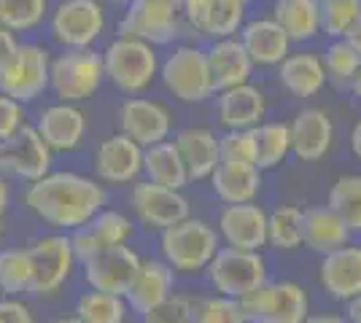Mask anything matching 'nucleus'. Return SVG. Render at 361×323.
<instances>
[{
	"mask_svg": "<svg viewBox=\"0 0 361 323\" xmlns=\"http://www.w3.org/2000/svg\"><path fill=\"white\" fill-rule=\"evenodd\" d=\"M49 323H84L75 312H71V315H60V318H54V321H49Z\"/></svg>",
	"mask_w": 361,
	"mask_h": 323,
	"instance_id": "nucleus-53",
	"label": "nucleus"
},
{
	"mask_svg": "<svg viewBox=\"0 0 361 323\" xmlns=\"http://www.w3.org/2000/svg\"><path fill=\"white\" fill-rule=\"evenodd\" d=\"M22 127H27L25 106L16 103L14 97H8V94H0V143L14 138Z\"/></svg>",
	"mask_w": 361,
	"mask_h": 323,
	"instance_id": "nucleus-44",
	"label": "nucleus"
},
{
	"mask_svg": "<svg viewBox=\"0 0 361 323\" xmlns=\"http://www.w3.org/2000/svg\"><path fill=\"white\" fill-rule=\"evenodd\" d=\"M159 51L146 41L116 35L103 51V68L106 78L124 94L146 92L159 78Z\"/></svg>",
	"mask_w": 361,
	"mask_h": 323,
	"instance_id": "nucleus-3",
	"label": "nucleus"
},
{
	"mask_svg": "<svg viewBox=\"0 0 361 323\" xmlns=\"http://www.w3.org/2000/svg\"><path fill=\"white\" fill-rule=\"evenodd\" d=\"M51 0H0V27L11 32H32L49 19Z\"/></svg>",
	"mask_w": 361,
	"mask_h": 323,
	"instance_id": "nucleus-38",
	"label": "nucleus"
},
{
	"mask_svg": "<svg viewBox=\"0 0 361 323\" xmlns=\"http://www.w3.org/2000/svg\"><path fill=\"white\" fill-rule=\"evenodd\" d=\"M350 243V229L343 224V218L326 205H318L305 210L302 221V246L313 253H331L334 248Z\"/></svg>",
	"mask_w": 361,
	"mask_h": 323,
	"instance_id": "nucleus-29",
	"label": "nucleus"
},
{
	"mask_svg": "<svg viewBox=\"0 0 361 323\" xmlns=\"http://www.w3.org/2000/svg\"><path fill=\"white\" fill-rule=\"evenodd\" d=\"M291 135V154L300 162H318L331 151L334 146V122L329 110L316 106H307L294 113L288 122Z\"/></svg>",
	"mask_w": 361,
	"mask_h": 323,
	"instance_id": "nucleus-18",
	"label": "nucleus"
},
{
	"mask_svg": "<svg viewBox=\"0 0 361 323\" xmlns=\"http://www.w3.org/2000/svg\"><path fill=\"white\" fill-rule=\"evenodd\" d=\"M3 232H6V221H3V215H0V237H3Z\"/></svg>",
	"mask_w": 361,
	"mask_h": 323,
	"instance_id": "nucleus-55",
	"label": "nucleus"
},
{
	"mask_svg": "<svg viewBox=\"0 0 361 323\" xmlns=\"http://www.w3.org/2000/svg\"><path fill=\"white\" fill-rule=\"evenodd\" d=\"M326 208L343 218L350 234H361V172H343L326 194Z\"/></svg>",
	"mask_w": 361,
	"mask_h": 323,
	"instance_id": "nucleus-33",
	"label": "nucleus"
},
{
	"mask_svg": "<svg viewBox=\"0 0 361 323\" xmlns=\"http://www.w3.org/2000/svg\"><path fill=\"white\" fill-rule=\"evenodd\" d=\"M8 205H11V186L6 175H0V215H6Z\"/></svg>",
	"mask_w": 361,
	"mask_h": 323,
	"instance_id": "nucleus-49",
	"label": "nucleus"
},
{
	"mask_svg": "<svg viewBox=\"0 0 361 323\" xmlns=\"http://www.w3.org/2000/svg\"><path fill=\"white\" fill-rule=\"evenodd\" d=\"M0 323H35V312L19 296H3L0 299Z\"/></svg>",
	"mask_w": 361,
	"mask_h": 323,
	"instance_id": "nucleus-45",
	"label": "nucleus"
},
{
	"mask_svg": "<svg viewBox=\"0 0 361 323\" xmlns=\"http://www.w3.org/2000/svg\"><path fill=\"white\" fill-rule=\"evenodd\" d=\"M205 54H208V68H211L216 92L232 89V87H240V84L251 81L254 62L248 57V51L243 49L238 35L213 41L211 46L205 49Z\"/></svg>",
	"mask_w": 361,
	"mask_h": 323,
	"instance_id": "nucleus-26",
	"label": "nucleus"
},
{
	"mask_svg": "<svg viewBox=\"0 0 361 323\" xmlns=\"http://www.w3.org/2000/svg\"><path fill=\"white\" fill-rule=\"evenodd\" d=\"M119 35L146 41L151 46H173L186 35L183 8L170 0H133L119 19Z\"/></svg>",
	"mask_w": 361,
	"mask_h": 323,
	"instance_id": "nucleus-6",
	"label": "nucleus"
},
{
	"mask_svg": "<svg viewBox=\"0 0 361 323\" xmlns=\"http://www.w3.org/2000/svg\"><path fill=\"white\" fill-rule=\"evenodd\" d=\"M130 208H133V213L137 215L140 224L159 232L192 215L189 213V200L183 197V191L151 184V181H135L133 184Z\"/></svg>",
	"mask_w": 361,
	"mask_h": 323,
	"instance_id": "nucleus-14",
	"label": "nucleus"
},
{
	"mask_svg": "<svg viewBox=\"0 0 361 323\" xmlns=\"http://www.w3.org/2000/svg\"><path fill=\"white\" fill-rule=\"evenodd\" d=\"M270 16L291 44H307L321 35V0H272Z\"/></svg>",
	"mask_w": 361,
	"mask_h": 323,
	"instance_id": "nucleus-31",
	"label": "nucleus"
},
{
	"mask_svg": "<svg viewBox=\"0 0 361 323\" xmlns=\"http://www.w3.org/2000/svg\"><path fill=\"white\" fill-rule=\"evenodd\" d=\"M359 16L361 0H321V32L329 41L345 38Z\"/></svg>",
	"mask_w": 361,
	"mask_h": 323,
	"instance_id": "nucleus-40",
	"label": "nucleus"
},
{
	"mask_svg": "<svg viewBox=\"0 0 361 323\" xmlns=\"http://www.w3.org/2000/svg\"><path fill=\"white\" fill-rule=\"evenodd\" d=\"M94 172L100 184H135L137 175L143 172V146H137L135 140L121 132L108 135L94 151Z\"/></svg>",
	"mask_w": 361,
	"mask_h": 323,
	"instance_id": "nucleus-19",
	"label": "nucleus"
},
{
	"mask_svg": "<svg viewBox=\"0 0 361 323\" xmlns=\"http://www.w3.org/2000/svg\"><path fill=\"white\" fill-rule=\"evenodd\" d=\"M345 41H348V44H350V46H353V49H356L359 54H361V16H359V22H356V25L350 27V32H348V35H345Z\"/></svg>",
	"mask_w": 361,
	"mask_h": 323,
	"instance_id": "nucleus-51",
	"label": "nucleus"
},
{
	"mask_svg": "<svg viewBox=\"0 0 361 323\" xmlns=\"http://www.w3.org/2000/svg\"><path fill=\"white\" fill-rule=\"evenodd\" d=\"M192 323H248L238 299H229L221 293L200 296L195 299V318Z\"/></svg>",
	"mask_w": 361,
	"mask_h": 323,
	"instance_id": "nucleus-41",
	"label": "nucleus"
},
{
	"mask_svg": "<svg viewBox=\"0 0 361 323\" xmlns=\"http://www.w3.org/2000/svg\"><path fill=\"white\" fill-rule=\"evenodd\" d=\"M173 122V110L151 97H127L119 108V132L143 148L170 140Z\"/></svg>",
	"mask_w": 361,
	"mask_h": 323,
	"instance_id": "nucleus-15",
	"label": "nucleus"
},
{
	"mask_svg": "<svg viewBox=\"0 0 361 323\" xmlns=\"http://www.w3.org/2000/svg\"><path fill=\"white\" fill-rule=\"evenodd\" d=\"M267 113V97L251 81L216 92V119L224 129H254Z\"/></svg>",
	"mask_w": 361,
	"mask_h": 323,
	"instance_id": "nucleus-24",
	"label": "nucleus"
},
{
	"mask_svg": "<svg viewBox=\"0 0 361 323\" xmlns=\"http://www.w3.org/2000/svg\"><path fill=\"white\" fill-rule=\"evenodd\" d=\"M302 221L305 210L300 205H278L272 213H267V246L286 253L302 248Z\"/></svg>",
	"mask_w": 361,
	"mask_h": 323,
	"instance_id": "nucleus-34",
	"label": "nucleus"
},
{
	"mask_svg": "<svg viewBox=\"0 0 361 323\" xmlns=\"http://www.w3.org/2000/svg\"><path fill=\"white\" fill-rule=\"evenodd\" d=\"M32 127L38 129V135L44 138V143L51 151H75L84 143V135L90 129V119H87L81 106L57 100L54 106H46L38 113Z\"/></svg>",
	"mask_w": 361,
	"mask_h": 323,
	"instance_id": "nucleus-20",
	"label": "nucleus"
},
{
	"mask_svg": "<svg viewBox=\"0 0 361 323\" xmlns=\"http://www.w3.org/2000/svg\"><path fill=\"white\" fill-rule=\"evenodd\" d=\"M143 175L151 184L178 189V191H183V186L189 184V172L183 167V159L173 140H162L143 148Z\"/></svg>",
	"mask_w": 361,
	"mask_h": 323,
	"instance_id": "nucleus-32",
	"label": "nucleus"
},
{
	"mask_svg": "<svg viewBox=\"0 0 361 323\" xmlns=\"http://www.w3.org/2000/svg\"><path fill=\"white\" fill-rule=\"evenodd\" d=\"M350 151L356 156V162H361V116L356 119L353 129H350Z\"/></svg>",
	"mask_w": 361,
	"mask_h": 323,
	"instance_id": "nucleus-50",
	"label": "nucleus"
},
{
	"mask_svg": "<svg viewBox=\"0 0 361 323\" xmlns=\"http://www.w3.org/2000/svg\"><path fill=\"white\" fill-rule=\"evenodd\" d=\"M219 248H221V237L216 227L205 218L189 215L159 232L162 262H167L173 267V272H180V275L205 272Z\"/></svg>",
	"mask_w": 361,
	"mask_h": 323,
	"instance_id": "nucleus-2",
	"label": "nucleus"
},
{
	"mask_svg": "<svg viewBox=\"0 0 361 323\" xmlns=\"http://www.w3.org/2000/svg\"><path fill=\"white\" fill-rule=\"evenodd\" d=\"M245 0H183L186 30L205 38H232L245 25Z\"/></svg>",
	"mask_w": 361,
	"mask_h": 323,
	"instance_id": "nucleus-16",
	"label": "nucleus"
},
{
	"mask_svg": "<svg viewBox=\"0 0 361 323\" xmlns=\"http://www.w3.org/2000/svg\"><path fill=\"white\" fill-rule=\"evenodd\" d=\"M205 272L213 291L238 302L267 283V262L262 251H243L229 246L219 248Z\"/></svg>",
	"mask_w": 361,
	"mask_h": 323,
	"instance_id": "nucleus-7",
	"label": "nucleus"
},
{
	"mask_svg": "<svg viewBox=\"0 0 361 323\" xmlns=\"http://www.w3.org/2000/svg\"><path fill=\"white\" fill-rule=\"evenodd\" d=\"M345 321L348 323H361V293L345 302Z\"/></svg>",
	"mask_w": 361,
	"mask_h": 323,
	"instance_id": "nucleus-48",
	"label": "nucleus"
},
{
	"mask_svg": "<svg viewBox=\"0 0 361 323\" xmlns=\"http://www.w3.org/2000/svg\"><path fill=\"white\" fill-rule=\"evenodd\" d=\"M49 70H51V51L41 44H19L14 60L0 70V94L14 97L16 103L27 106L49 92Z\"/></svg>",
	"mask_w": 361,
	"mask_h": 323,
	"instance_id": "nucleus-10",
	"label": "nucleus"
},
{
	"mask_svg": "<svg viewBox=\"0 0 361 323\" xmlns=\"http://www.w3.org/2000/svg\"><path fill=\"white\" fill-rule=\"evenodd\" d=\"M176 289V272L173 267L162 259H143L140 272H137L133 289L127 291V305L133 312L143 315L151 308H157L159 302H165Z\"/></svg>",
	"mask_w": 361,
	"mask_h": 323,
	"instance_id": "nucleus-27",
	"label": "nucleus"
},
{
	"mask_svg": "<svg viewBox=\"0 0 361 323\" xmlns=\"http://www.w3.org/2000/svg\"><path fill=\"white\" fill-rule=\"evenodd\" d=\"M211 181L213 194L224 205H243V202H256L262 191V170L251 165H226L219 162L213 170Z\"/></svg>",
	"mask_w": 361,
	"mask_h": 323,
	"instance_id": "nucleus-30",
	"label": "nucleus"
},
{
	"mask_svg": "<svg viewBox=\"0 0 361 323\" xmlns=\"http://www.w3.org/2000/svg\"><path fill=\"white\" fill-rule=\"evenodd\" d=\"M22 202L44 224L73 232L106 208L108 191L97 178L73 170H51L44 178L27 184Z\"/></svg>",
	"mask_w": 361,
	"mask_h": 323,
	"instance_id": "nucleus-1",
	"label": "nucleus"
},
{
	"mask_svg": "<svg viewBox=\"0 0 361 323\" xmlns=\"http://www.w3.org/2000/svg\"><path fill=\"white\" fill-rule=\"evenodd\" d=\"M348 89H350V92H353V97L361 103V68H359V73H356V78L350 81V87H348Z\"/></svg>",
	"mask_w": 361,
	"mask_h": 323,
	"instance_id": "nucleus-52",
	"label": "nucleus"
},
{
	"mask_svg": "<svg viewBox=\"0 0 361 323\" xmlns=\"http://www.w3.org/2000/svg\"><path fill=\"white\" fill-rule=\"evenodd\" d=\"M32 256V296H54L71 280L75 253L68 234H44L30 246Z\"/></svg>",
	"mask_w": 361,
	"mask_h": 323,
	"instance_id": "nucleus-11",
	"label": "nucleus"
},
{
	"mask_svg": "<svg viewBox=\"0 0 361 323\" xmlns=\"http://www.w3.org/2000/svg\"><path fill=\"white\" fill-rule=\"evenodd\" d=\"M19 38H16V32L6 30V27H0V70L8 65V62L14 60L16 49H19Z\"/></svg>",
	"mask_w": 361,
	"mask_h": 323,
	"instance_id": "nucleus-46",
	"label": "nucleus"
},
{
	"mask_svg": "<svg viewBox=\"0 0 361 323\" xmlns=\"http://www.w3.org/2000/svg\"><path fill=\"white\" fill-rule=\"evenodd\" d=\"M216 232L229 248L262 251L267 248V210L256 202L224 205V210L219 213Z\"/></svg>",
	"mask_w": 361,
	"mask_h": 323,
	"instance_id": "nucleus-21",
	"label": "nucleus"
},
{
	"mask_svg": "<svg viewBox=\"0 0 361 323\" xmlns=\"http://www.w3.org/2000/svg\"><path fill=\"white\" fill-rule=\"evenodd\" d=\"M173 143L183 159V167L189 172V184L208 181L221 162L219 159V135L211 127H183L176 132Z\"/></svg>",
	"mask_w": 361,
	"mask_h": 323,
	"instance_id": "nucleus-25",
	"label": "nucleus"
},
{
	"mask_svg": "<svg viewBox=\"0 0 361 323\" xmlns=\"http://www.w3.org/2000/svg\"><path fill=\"white\" fill-rule=\"evenodd\" d=\"M159 78L167 92L189 106H200L216 94L208 54L205 49L192 46V44H178L167 54L159 65Z\"/></svg>",
	"mask_w": 361,
	"mask_h": 323,
	"instance_id": "nucleus-5",
	"label": "nucleus"
},
{
	"mask_svg": "<svg viewBox=\"0 0 361 323\" xmlns=\"http://www.w3.org/2000/svg\"><path fill=\"white\" fill-rule=\"evenodd\" d=\"M278 84L286 89L291 97H316L329 81L324 62L316 51H291L286 60L278 65Z\"/></svg>",
	"mask_w": 361,
	"mask_h": 323,
	"instance_id": "nucleus-28",
	"label": "nucleus"
},
{
	"mask_svg": "<svg viewBox=\"0 0 361 323\" xmlns=\"http://www.w3.org/2000/svg\"><path fill=\"white\" fill-rule=\"evenodd\" d=\"M73 312L84 323H124L130 315V305L124 296L90 289L75 299Z\"/></svg>",
	"mask_w": 361,
	"mask_h": 323,
	"instance_id": "nucleus-36",
	"label": "nucleus"
},
{
	"mask_svg": "<svg viewBox=\"0 0 361 323\" xmlns=\"http://www.w3.org/2000/svg\"><path fill=\"white\" fill-rule=\"evenodd\" d=\"M133 221L124 213L114 210V208H103L92 221H87L84 227L73 229L71 246H73L75 262H90L92 256H97L100 251L114 246H127L133 240Z\"/></svg>",
	"mask_w": 361,
	"mask_h": 323,
	"instance_id": "nucleus-17",
	"label": "nucleus"
},
{
	"mask_svg": "<svg viewBox=\"0 0 361 323\" xmlns=\"http://www.w3.org/2000/svg\"><path fill=\"white\" fill-rule=\"evenodd\" d=\"M321 62H324V70H326V81L340 87V89H348L350 81L359 73L361 54L348 44L345 38H337V41H329Z\"/></svg>",
	"mask_w": 361,
	"mask_h": 323,
	"instance_id": "nucleus-39",
	"label": "nucleus"
},
{
	"mask_svg": "<svg viewBox=\"0 0 361 323\" xmlns=\"http://www.w3.org/2000/svg\"><path fill=\"white\" fill-rule=\"evenodd\" d=\"M219 159L226 165H251V167H256L254 129H224L219 135Z\"/></svg>",
	"mask_w": 361,
	"mask_h": 323,
	"instance_id": "nucleus-42",
	"label": "nucleus"
},
{
	"mask_svg": "<svg viewBox=\"0 0 361 323\" xmlns=\"http://www.w3.org/2000/svg\"><path fill=\"white\" fill-rule=\"evenodd\" d=\"M195 318V299L183 293H170L165 302L140 315V323H192Z\"/></svg>",
	"mask_w": 361,
	"mask_h": 323,
	"instance_id": "nucleus-43",
	"label": "nucleus"
},
{
	"mask_svg": "<svg viewBox=\"0 0 361 323\" xmlns=\"http://www.w3.org/2000/svg\"><path fill=\"white\" fill-rule=\"evenodd\" d=\"M100 3H114V6H130L133 0H100Z\"/></svg>",
	"mask_w": 361,
	"mask_h": 323,
	"instance_id": "nucleus-54",
	"label": "nucleus"
},
{
	"mask_svg": "<svg viewBox=\"0 0 361 323\" xmlns=\"http://www.w3.org/2000/svg\"><path fill=\"white\" fill-rule=\"evenodd\" d=\"M140 264H143V259L130 243L114 246L100 251L97 256H92L90 262H84V277H87V286L94 291L127 296L137 272H140Z\"/></svg>",
	"mask_w": 361,
	"mask_h": 323,
	"instance_id": "nucleus-13",
	"label": "nucleus"
},
{
	"mask_svg": "<svg viewBox=\"0 0 361 323\" xmlns=\"http://www.w3.org/2000/svg\"><path fill=\"white\" fill-rule=\"evenodd\" d=\"M106 81L103 54L94 49H62L51 57L49 89L60 103H84Z\"/></svg>",
	"mask_w": 361,
	"mask_h": 323,
	"instance_id": "nucleus-4",
	"label": "nucleus"
},
{
	"mask_svg": "<svg viewBox=\"0 0 361 323\" xmlns=\"http://www.w3.org/2000/svg\"><path fill=\"white\" fill-rule=\"evenodd\" d=\"M302 323H348L345 315H337V312H310Z\"/></svg>",
	"mask_w": 361,
	"mask_h": 323,
	"instance_id": "nucleus-47",
	"label": "nucleus"
},
{
	"mask_svg": "<svg viewBox=\"0 0 361 323\" xmlns=\"http://www.w3.org/2000/svg\"><path fill=\"white\" fill-rule=\"evenodd\" d=\"M318 280L324 291L337 302H350L361 293V246L345 243L321 256Z\"/></svg>",
	"mask_w": 361,
	"mask_h": 323,
	"instance_id": "nucleus-22",
	"label": "nucleus"
},
{
	"mask_svg": "<svg viewBox=\"0 0 361 323\" xmlns=\"http://www.w3.org/2000/svg\"><path fill=\"white\" fill-rule=\"evenodd\" d=\"M243 49L254 62V68H278L291 54V38L272 16H256L245 19V25L238 32Z\"/></svg>",
	"mask_w": 361,
	"mask_h": 323,
	"instance_id": "nucleus-23",
	"label": "nucleus"
},
{
	"mask_svg": "<svg viewBox=\"0 0 361 323\" xmlns=\"http://www.w3.org/2000/svg\"><path fill=\"white\" fill-rule=\"evenodd\" d=\"M51 162L54 151L46 146L32 124L22 127L14 138L0 143V175L6 178L32 184L44 178L46 172H51Z\"/></svg>",
	"mask_w": 361,
	"mask_h": 323,
	"instance_id": "nucleus-12",
	"label": "nucleus"
},
{
	"mask_svg": "<svg viewBox=\"0 0 361 323\" xmlns=\"http://www.w3.org/2000/svg\"><path fill=\"white\" fill-rule=\"evenodd\" d=\"M32 291L30 248H3L0 251V293L22 296Z\"/></svg>",
	"mask_w": 361,
	"mask_h": 323,
	"instance_id": "nucleus-37",
	"label": "nucleus"
},
{
	"mask_svg": "<svg viewBox=\"0 0 361 323\" xmlns=\"http://www.w3.org/2000/svg\"><path fill=\"white\" fill-rule=\"evenodd\" d=\"M256 135V167L272 170L286 162L291 154V135H288L286 122H262L254 127Z\"/></svg>",
	"mask_w": 361,
	"mask_h": 323,
	"instance_id": "nucleus-35",
	"label": "nucleus"
},
{
	"mask_svg": "<svg viewBox=\"0 0 361 323\" xmlns=\"http://www.w3.org/2000/svg\"><path fill=\"white\" fill-rule=\"evenodd\" d=\"M245 3H248V0H245Z\"/></svg>",
	"mask_w": 361,
	"mask_h": 323,
	"instance_id": "nucleus-56",
	"label": "nucleus"
},
{
	"mask_svg": "<svg viewBox=\"0 0 361 323\" xmlns=\"http://www.w3.org/2000/svg\"><path fill=\"white\" fill-rule=\"evenodd\" d=\"M49 35L62 49H94L106 30V6L100 0H60L49 11Z\"/></svg>",
	"mask_w": 361,
	"mask_h": 323,
	"instance_id": "nucleus-8",
	"label": "nucleus"
},
{
	"mask_svg": "<svg viewBox=\"0 0 361 323\" xmlns=\"http://www.w3.org/2000/svg\"><path fill=\"white\" fill-rule=\"evenodd\" d=\"M240 308L248 323H302L310 315V296L294 280H267L240 299Z\"/></svg>",
	"mask_w": 361,
	"mask_h": 323,
	"instance_id": "nucleus-9",
	"label": "nucleus"
}]
</instances>
